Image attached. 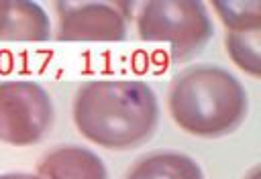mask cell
<instances>
[{"mask_svg": "<svg viewBox=\"0 0 261 179\" xmlns=\"http://www.w3.org/2000/svg\"><path fill=\"white\" fill-rule=\"evenodd\" d=\"M259 37H261V28L239 31V33L226 35V51H228L230 59L253 77H259V73H261Z\"/></svg>", "mask_w": 261, "mask_h": 179, "instance_id": "obj_9", "label": "cell"}, {"mask_svg": "<svg viewBox=\"0 0 261 179\" xmlns=\"http://www.w3.org/2000/svg\"><path fill=\"white\" fill-rule=\"evenodd\" d=\"M247 108L243 83L218 65L190 67L173 79L169 90L173 122L194 136L216 138L237 130Z\"/></svg>", "mask_w": 261, "mask_h": 179, "instance_id": "obj_2", "label": "cell"}, {"mask_svg": "<svg viewBox=\"0 0 261 179\" xmlns=\"http://www.w3.org/2000/svg\"><path fill=\"white\" fill-rule=\"evenodd\" d=\"M10 35V0H0V41H8Z\"/></svg>", "mask_w": 261, "mask_h": 179, "instance_id": "obj_11", "label": "cell"}, {"mask_svg": "<svg viewBox=\"0 0 261 179\" xmlns=\"http://www.w3.org/2000/svg\"><path fill=\"white\" fill-rule=\"evenodd\" d=\"M126 179H204L200 165L181 153H155L139 159Z\"/></svg>", "mask_w": 261, "mask_h": 179, "instance_id": "obj_7", "label": "cell"}, {"mask_svg": "<svg viewBox=\"0 0 261 179\" xmlns=\"http://www.w3.org/2000/svg\"><path fill=\"white\" fill-rule=\"evenodd\" d=\"M39 179H108L104 161L90 148L67 144L47 153L37 165Z\"/></svg>", "mask_w": 261, "mask_h": 179, "instance_id": "obj_6", "label": "cell"}, {"mask_svg": "<svg viewBox=\"0 0 261 179\" xmlns=\"http://www.w3.org/2000/svg\"><path fill=\"white\" fill-rule=\"evenodd\" d=\"M257 177H259V169H253L251 175H249V179H257Z\"/></svg>", "mask_w": 261, "mask_h": 179, "instance_id": "obj_13", "label": "cell"}, {"mask_svg": "<svg viewBox=\"0 0 261 179\" xmlns=\"http://www.w3.org/2000/svg\"><path fill=\"white\" fill-rule=\"evenodd\" d=\"M53 124L47 90L31 79L0 81V140L14 146L39 142Z\"/></svg>", "mask_w": 261, "mask_h": 179, "instance_id": "obj_4", "label": "cell"}, {"mask_svg": "<svg viewBox=\"0 0 261 179\" xmlns=\"http://www.w3.org/2000/svg\"><path fill=\"white\" fill-rule=\"evenodd\" d=\"M51 24L47 12L37 2H10V35L8 41H49Z\"/></svg>", "mask_w": 261, "mask_h": 179, "instance_id": "obj_8", "label": "cell"}, {"mask_svg": "<svg viewBox=\"0 0 261 179\" xmlns=\"http://www.w3.org/2000/svg\"><path fill=\"white\" fill-rule=\"evenodd\" d=\"M139 37L149 43H169L173 61L198 55L214 35L212 18L198 0H153L137 16Z\"/></svg>", "mask_w": 261, "mask_h": 179, "instance_id": "obj_3", "label": "cell"}, {"mask_svg": "<svg viewBox=\"0 0 261 179\" xmlns=\"http://www.w3.org/2000/svg\"><path fill=\"white\" fill-rule=\"evenodd\" d=\"M57 10L59 41H122L126 37V18L110 4L59 2Z\"/></svg>", "mask_w": 261, "mask_h": 179, "instance_id": "obj_5", "label": "cell"}, {"mask_svg": "<svg viewBox=\"0 0 261 179\" xmlns=\"http://www.w3.org/2000/svg\"><path fill=\"white\" fill-rule=\"evenodd\" d=\"M0 179H39V177L31 173H4L0 175Z\"/></svg>", "mask_w": 261, "mask_h": 179, "instance_id": "obj_12", "label": "cell"}, {"mask_svg": "<svg viewBox=\"0 0 261 179\" xmlns=\"http://www.w3.org/2000/svg\"><path fill=\"white\" fill-rule=\"evenodd\" d=\"M214 8L224 22V26L230 33L239 31H257L261 28V14H259V2H224L216 0Z\"/></svg>", "mask_w": 261, "mask_h": 179, "instance_id": "obj_10", "label": "cell"}, {"mask_svg": "<svg viewBox=\"0 0 261 179\" xmlns=\"http://www.w3.org/2000/svg\"><path fill=\"white\" fill-rule=\"evenodd\" d=\"M73 122L88 140L124 151L151 138L159 102L141 79H92L75 94Z\"/></svg>", "mask_w": 261, "mask_h": 179, "instance_id": "obj_1", "label": "cell"}]
</instances>
